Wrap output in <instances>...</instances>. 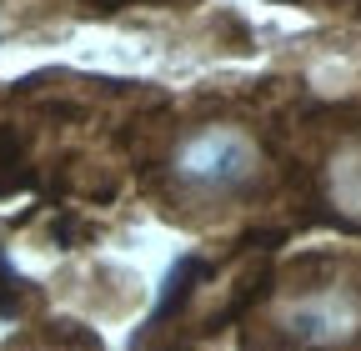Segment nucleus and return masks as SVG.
I'll list each match as a JSON object with an SVG mask.
<instances>
[{
  "label": "nucleus",
  "instance_id": "f03ea898",
  "mask_svg": "<svg viewBox=\"0 0 361 351\" xmlns=\"http://www.w3.org/2000/svg\"><path fill=\"white\" fill-rule=\"evenodd\" d=\"M256 171H261V146L241 125H196L191 136H180L171 156L176 186L191 196H231L256 181Z\"/></svg>",
  "mask_w": 361,
  "mask_h": 351
},
{
  "label": "nucleus",
  "instance_id": "f257e3e1",
  "mask_svg": "<svg viewBox=\"0 0 361 351\" xmlns=\"http://www.w3.org/2000/svg\"><path fill=\"white\" fill-rule=\"evenodd\" d=\"M271 331L281 336V351H356L361 346V276L356 266L311 276L276 301Z\"/></svg>",
  "mask_w": 361,
  "mask_h": 351
}]
</instances>
